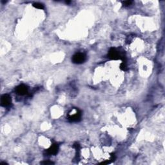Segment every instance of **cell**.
<instances>
[{"mask_svg":"<svg viewBox=\"0 0 165 165\" xmlns=\"http://www.w3.org/2000/svg\"><path fill=\"white\" fill-rule=\"evenodd\" d=\"M86 55L83 53H77L72 57V62L75 64H82L86 61Z\"/></svg>","mask_w":165,"mask_h":165,"instance_id":"obj_3","label":"cell"},{"mask_svg":"<svg viewBox=\"0 0 165 165\" xmlns=\"http://www.w3.org/2000/svg\"><path fill=\"white\" fill-rule=\"evenodd\" d=\"M28 90H29V88L26 85H20L16 87V92L19 96H24L28 92Z\"/></svg>","mask_w":165,"mask_h":165,"instance_id":"obj_5","label":"cell"},{"mask_svg":"<svg viewBox=\"0 0 165 165\" xmlns=\"http://www.w3.org/2000/svg\"><path fill=\"white\" fill-rule=\"evenodd\" d=\"M132 1H125L122 2V3H123V5H124V6L128 7V6H129V5L132 4Z\"/></svg>","mask_w":165,"mask_h":165,"instance_id":"obj_9","label":"cell"},{"mask_svg":"<svg viewBox=\"0 0 165 165\" xmlns=\"http://www.w3.org/2000/svg\"><path fill=\"white\" fill-rule=\"evenodd\" d=\"M33 7H34L36 8H38V9H44V5L40 3H35L33 4Z\"/></svg>","mask_w":165,"mask_h":165,"instance_id":"obj_7","label":"cell"},{"mask_svg":"<svg viewBox=\"0 0 165 165\" xmlns=\"http://www.w3.org/2000/svg\"><path fill=\"white\" fill-rule=\"evenodd\" d=\"M41 164H54V163H53V162H51V161H44V162H42V163H41Z\"/></svg>","mask_w":165,"mask_h":165,"instance_id":"obj_10","label":"cell"},{"mask_svg":"<svg viewBox=\"0 0 165 165\" xmlns=\"http://www.w3.org/2000/svg\"><path fill=\"white\" fill-rule=\"evenodd\" d=\"M120 68H121V70H122V71H127L128 68H127V64H126V62H123L121 65H120Z\"/></svg>","mask_w":165,"mask_h":165,"instance_id":"obj_8","label":"cell"},{"mask_svg":"<svg viewBox=\"0 0 165 165\" xmlns=\"http://www.w3.org/2000/svg\"><path fill=\"white\" fill-rule=\"evenodd\" d=\"M81 117V112L77 108H74L68 114V120L71 122L79 121Z\"/></svg>","mask_w":165,"mask_h":165,"instance_id":"obj_1","label":"cell"},{"mask_svg":"<svg viewBox=\"0 0 165 165\" xmlns=\"http://www.w3.org/2000/svg\"><path fill=\"white\" fill-rule=\"evenodd\" d=\"M59 150V147L57 144H53L49 149L47 150V153L48 155H55L57 154Z\"/></svg>","mask_w":165,"mask_h":165,"instance_id":"obj_6","label":"cell"},{"mask_svg":"<svg viewBox=\"0 0 165 165\" xmlns=\"http://www.w3.org/2000/svg\"><path fill=\"white\" fill-rule=\"evenodd\" d=\"M108 58L111 60H119V59H123L125 58L124 55H122L119 51L114 48L110 49V51L108 54Z\"/></svg>","mask_w":165,"mask_h":165,"instance_id":"obj_2","label":"cell"},{"mask_svg":"<svg viewBox=\"0 0 165 165\" xmlns=\"http://www.w3.org/2000/svg\"><path fill=\"white\" fill-rule=\"evenodd\" d=\"M11 102H12V99H11V97L9 95L5 94L1 96V105L2 107H8L11 104Z\"/></svg>","mask_w":165,"mask_h":165,"instance_id":"obj_4","label":"cell"}]
</instances>
